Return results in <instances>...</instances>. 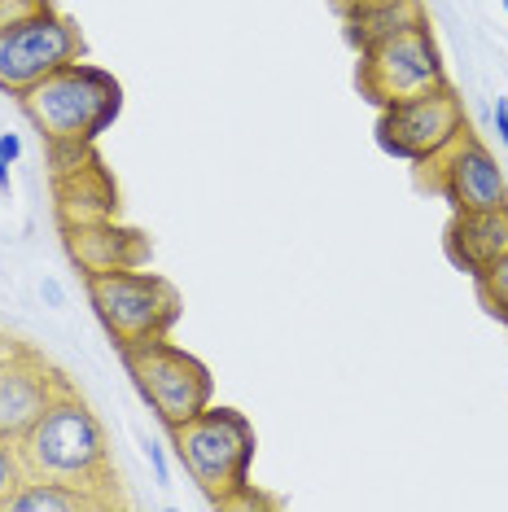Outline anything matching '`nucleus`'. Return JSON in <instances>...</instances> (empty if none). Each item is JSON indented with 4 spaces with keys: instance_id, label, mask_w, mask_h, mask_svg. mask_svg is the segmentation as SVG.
Masks as SVG:
<instances>
[{
    "instance_id": "0eeeda50",
    "label": "nucleus",
    "mask_w": 508,
    "mask_h": 512,
    "mask_svg": "<svg viewBox=\"0 0 508 512\" xmlns=\"http://www.w3.org/2000/svg\"><path fill=\"white\" fill-rule=\"evenodd\" d=\"M465 127H469L465 101H460V92L447 84V88L421 92V97L395 101V106H381L377 145L386 149L390 158L421 167V162H430L434 154H443Z\"/></svg>"
},
{
    "instance_id": "f03ea898",
    "label": "nucleus",
    "mask_w": 508,
    "mask_h": 512,
    "mask_svg": "<svg viewBox=\"0 0 508 512\" xmlns=\"http://www.w3.org/2000/svg\"><path fill=\"white\" fill-rule=\"evenodd\" d=\"M171 451L184 464L189 482L206 495L215 508L250 504V473H254V425L246 412L224 403L202 407L184 425H171Z\"/></svg>"
},
{
    "instance_id": "412c9836",
    "label": "nucleus",
    "mask_w": 508,
    "mask_h": 512,
    "mask_svg": "<svg viewBox=\"0 0 508 512\" xmlns=\"http://www.w3.org/2000/svg\"><path fill=\"white\" fill-rule=\"evenodd\" d=\"M22 158V136L18 132H0V167H14Z\"/></svg>"
},
{
    "instance_id": "6e6552de",
    "label": "nucleus",
    "mask_w": 508,
    "mask_h": 512,
    "mask_svg": "<svg viewBox=\"0 0 508 512\" xmlns=\"http://www.w3.org/2000/svg\"><path fill=\"white\" fill-rule=\"evenodd\" d=\"M79 57H84L79 27L71 18L57 14V9H49V14L0 31V88L9 97H22L44 75L62 71L66 62H79Z\"/></svg>"
},
{
    "instance_id": "5701e85b",
    "label": "nucleus",
    "mask_w": 508,
    "mask_h": 512,
    "mask_svg": "<svg viewBox=\"0 0 508 512\" xmlns=\"http://www.w3.org/2000/svg\"><path fill=\"white\" fill-rule=\"evenodd\" d=\"M329 5H333V14H351V9H364V5H381V0H329Z\"/></svg>"
},
{
    "instance_id": "b1692460",
    "label": "nucleus",
    "mask_w": 508,
    "mask_h": 512,
    "mask_svg": "<svg viewBox=\"0 0 508 512\" xmlns=\"http://www.w3.org/2000/svg\"><path fill=\"white\" fill-rule=\"evenodd\" d=\"M0 193H5V197L14 193V180H9V167H0Z\"/></svg>"
},
{
    "instance_id": "aec40b11",
    "label": "nucleus",
    "mask_w": 508,
    "mask_h": 512,
    "mask_svg": "<svg viewBox=\"0 0 508 512\" xmlns=\"http://www.w3.org/2000/svg\"><path fill=\"white\" fill-rule=\"evenodd\" d=\"M40 302L44 307H53V311H66V285L57 281V276H44L40 281Z\"/></svg>"
},
{
    "instance_id": "9b49d317",
    "label": "nucleus",
    "mask_w": 508,
    "mask_h": 512,
    "mask_svg": "<svg viewBox=\"0 0 508 512\" xmlns=\"http://www.w3.org/2000/svg\"><path fill=\"white\" fill-rule=\"evenodd\" d=\"M62 246H66L71 263L84 276L119 272V267H145L149 263V237L145 232H136V228H123L119 219L62 228Z\"/></svg>"
},
{
    "instance_id": "7ed1b4c3",
    "label": "nucleus",
    "mask_w": 508,
    "mask_h": 512,
    "mask_svg": "<svg viewBox=\"0 0 508 512\" xmlns=\"http://www.w3.org/2000/svg\"><path fill=\"white\" fill-rule=\"evenodd\" d=\"M22 114L44 136V145L88 149L123 110V84L92 62H66L18 97Z\"/></svg>"
},
{
    "instance_id": "f8f14e48",
    "label": "nucleus",
    "mask_w": 508,
    "mask_h": 512,
    "mask_svg": "<svg viewBox=\"0 0 508 512\" xmlns=\"http://www.w3.org/2000/svg\"><path fill=\"white\" fill-rule=\"evenodd\" d=\"M57 224L75 228V224H101V219H119V189L106 176L97 158H79L75 167L57 171Z\"/></svg>"
},
{
    "instance_id": "4468645a",
    "label": "nucleus",
    "mask_w": 508,
    "mask_h": 512,
    "mask_svg": "<svg viewBox=\"0 0 508 512\" xmlns=\"http://www.w3.org/2000/svg\"><path fill=\"white\" fill-rule=\"evenodd\" d=\"M421 22H430L425 14V0H381V5H364V9H351V14H342V36L351 44L355 53L373 49V44L399 36V31L408 27H421Z\"/></svg>"
},
{
    "instance_id": "dca6fc26",
    "label": "nucleus",
    "mask_w": 508,
    "mask_h": 512,
    "mask_svg": "<svg viewBox=\"0 0 508 512\" xmlns=\"http://www.w3.org/2000/svg\"><path fill=\"white\" fill-rule=\"evenodd\" d=\"M473 285H478L482 307H487L500 324H508V254H504L500 263H491L487 272L473 276Z\"/></svg>"
},
{
    "instance_id": "393cba45",
    "label": "nucleus",
    "mask_w": 508,
    "mask_h": 512,
    "mask_svg": "<svg viewBox=\"0 0 508 512\" xmlns=\"http://www.w3.org/2000/svg\"><path fill=\"white\" fill-rule=\"evenodd\" d=\"M504 14H508V0H504Z\"/></svg>"
},
{
    "instance_id": "2eb2a0df",
    "label": "nucleus",
    "mask_w": 508,
    "mask_h": 512,
    "mask_svg": "<svg viewBox=\"0 0 508 512\" xmlns=\"http://www.w3.org/2000/svg\"><path fill=\"white\" fill-rule=\"evenodd\" d=\"M110 495H97L88 486L57 482V477H22L18 491L9 495L5 512H92V508H110Z\"/></svg>"
},
{
    "instance_id": "6ab92c4d",
    "label": "nucleus",
    "mask_w": 508,
    "mask_h": 512,
    "mask_svg": "<svg viewBox=\"0 0 508 512\" xmlns=\"http://www.w3.org/2000/svg\"><path fill=\"white\" fill-rule=\"evenodd\" d=\"M141 451H145V460L154 464V482L158 486H171V460H167V447L158 438H141Z\"/></svg>"
},
{
    "instance_id": "ddd939ff",
    "label": "nucleus",
    "mask_w": 508,
    "mask_h": 512,
    "mask_svg": "<svg viewBox=\"0 0 508 512\" xmlns=\"http://www.w3.org/2000/svg\"><path fill=\"white\" fill-rule=\"evenodd\" d=\"M508 254V206L491 211H456L447 224V259L460 272L478 276Z\"/></svg>"
},
{
    "instance_id": "1a4fd4ad",
    "label": "nucleus",
    "mask_w": 508,
    "mask_h": 512,
    "mask_svg": "<svg viewBox=\"0 0 508 512\" xmlns=\"http://www.w3.org/2000/svg\"><path fill=\"white\" fill-rule=\"evenodd\" d=\"M421 167H430L421 180L452 206V215L508 206V180H504L500 162H495V154L469 132V127L443 149V154H434L430 162H421Z\"/></svg>"
},
{
    "instance_id": "39448f33",
    "label": "nucleus",
    "mask_w": 508,
    "mask_h": 512,
    "mask_svg": "<svg viewBox=\"0 0 508 512\" xmlns=\"http://www.w3.org/2000/svg\"><path fill=\"white\" fill-rule=\"evenodd\" d=\"M119 359L132 377V386L141 390L149 412L158 416V425H184L189 416H198L202 407L215 403V381L211 368L198 355H189L171 337H154V342L119 346Z\"/></svg>"
},
{
    "instance_id": "a211bd4d",
    "label": "nucleus",
    "mask_w": 508,
    "mask_h": 512,
    "mask_svg": "<svg viewBox=\"0 0 508 512\" xmlns=\"http://www.w3.org/2000/svg\"><path fill=\"white\" fill-rule=\"evenodd\" d=\"M53 0H0V31L18 27V22H31L40 14H49Z\"/></svg>"
},
{
    "instance_id": "423d86ee",
    "label": "nucleus",
    "mask_w": 508,
    "mask_h": 512,
    "mask_svg": "<svg viewBox=\"0 0 508 512\" xmlns=\"http://www.w3.org/2000/svg\"><path fill=\"white\" fill-rule=\"evenodd\" d=\"M355 84H360V92L373 101L377 110L452 84L430 22L408 27V31H399V36H390V40L373 44V49H364L360 66H355Z\"/></svg>"
},
{
    "instance_id": "4be33fe9",
    "label": "nucleus",
    "mask_w": 508,
    "mask_h": 512,
    "mask_svg": "<svg viewBox=\"0 0 508 512\" xmlns=\"http://www.w3.org/2000/svg\"><path fill=\"white\" fill-rule=\"evenodd\" d=\"M491 119H495V132H500V141H504V149H508V97H500V101H495Z\"/></svg>"
},
{
    "instance_id": "f257e3e1",
    "label": "nucleus",
    "mask_w": 508,
    "mask_h": 512,
    "mask_svg": "<svg viewBox=\"0 0 508 512\" xmlns=\"http://www.w3.org/2000/svg\"><path fill=\"white\" fill-rule=\"evenodd\" d=\"M18 460L27 477H57V482L88 486V491L114 499V460L106 429L66 381L53 390L40 421L18 442Z\"/></svg>"
},
{
    "instance_id": "9d476101",
    "label": "nucleus",
    "mask_w": 508,
    "mask_h": 512,
    "mask_svg": "<svg viewBox=\"0 0 508 512\" xmlns=\"http://www.w3.org/2000/svg\"><path fill=\"white\" fill-rule=\"evenodd\" d=\"M57 386H62V377L27 346L18 355L0 359V442L18 447L27 438V429L40 421V412L49 407Z\"/></svg>"
},
{
    "instance_id": "20e7f679",
    "label": "nucleus",
    "mask_w": 508,
    "mask_h": 512,
    "mask_svg": "<svg viewBox=\"0 0 508 512\" xmlns=\"http://www.w3.org/2000/svg\"><path fill=\"white\" fill-rule=\"evenodd\" d=\"M88 302L97 311L101 329L114 337V346H136L171 337L180 320V294L163 276L145 272V267H119V272L84 276Z\"/></svg>"
},
{
    "instance_id": "f3484780",
    "label": "nucleus",
    "mask_w": 508,
    "mask_h": 512,
    "mask_svg": "<svg viewBox=\"0 0 508 512\" xmlns=\"http://www.w3.org/2000/svg\"><path fill=\"white\" fill-rule=\"evenodd\" d=\"M22 460H18V447L14 442H0V512H5L9 504V495L18 491V482H22Z\"/></svg>"
}]
</instances>
